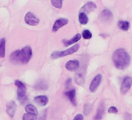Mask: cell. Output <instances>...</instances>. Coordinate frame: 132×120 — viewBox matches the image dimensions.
<instances>
[{"label":"cell","instance_id":"6da1fadb","mask_svg":"<svg viewBox=\"0 0 132 120\" xmlns=\"http://www.w3.org/2000/svg\"><path fill=\"white\" fill-rule=\"evenodd\" d=\"M32 57V49L26 46L21 50H16L10 55V61L14 64H27Z\"/></svg>","mask_w":132,"mask_h":120},{"label":"cell","instance_id":"7a4b0ae2","mask_svg":"<svg viewBox=\"0 0 132 120\" xmlns=\"http://www.w3.org/2000/svg\"><path fill=\"white\" fill-rule=\"evenodd\" d=\"M113 61L114 66L119 70H124L130 64V55L123 48L117 49L113 54Z\"/></svg>","mask_w":132,"mask_h":120},{"label":"cell","instance_id":"3957f363","mask_svg":"<svg viewBox=\"0 0 132 120\" xmlns=\"http://www.w3.org/2000/svg\"><path fill=\"white\" fill-rule=\"evenodd\" d=\"M79 49V44H76L72 47H71V48H69L68 49H66V50H64V51H55L52 52L51 55V58L52 59H57V58H61V57L67 56L69 55H71V54H73V53L76 52Z\"/></svg>","mask_w":132,"mask_h":120},{"label":"cell","instance_id":"277c9868","mask_svg":"<svg viewBox=\"0 0 132 120\" xmlns=\"http://www.w3.org/2000/svg\"><path fill=\"white\" fill-rule=\"evenodd\" d=\"M15 84L17 87V95H18V99L23 103V101H27L25 100L26 98V91H27V88L26 86L23 83H22L20 80H16L15 81ZM27 99V98H26Z\"/></svg>","mask_w":132,"mask_h":120},{"label":"cell","instance_id":"5b68a950","mask_svg":"<svg viewBox=\"0 0 132 120\" xmlns=\"http://www.w3.org/2000/svg\"><path fill=\"white\" fill-rule=\"evenodd\" d=\"M132 86V78L130 77H126L123 78L121 86H120V93L125 94Z\"/></svg>","mask_w":132,"mask_h":120},{"label":"cell","instance_id":"8992f818","mask_svg":"<svg viewBox=\"0 0 132 120\" xmlns=\"http://www.w3.org/2000/svg\"><path fill=\"white\" fill-rule=\"evenodd\" d=\"M24 20H25L26 24L30 26H36L40 22V20L31 12H29L26 14Z\"/></svg>","mask_w":132,"mask_h":120},{"label":"cell","instance_id":"52a82bcc","mask_svg":"<svg viewBox=\"0 0 132 120\" xmlns=\"http://www.w3.org/2000/svg\"><path fill=\"white\" fill-rule=\"evenodd\" d=\"M101 81H102V76H101L100 74L96 75V76L93 78V80H92V82H91V84H90V86H89V90H90V91H91V92H95V91L97 90L98 87L100 86Z\"/></svg>","mask_w":132,"mask_h":120},{"label":"cell","instance_id":"ba28073f","mask_svg":"<svg viewBox=\"0 0 132 120\" xmlns=\"http://www.w3.org/2000/svg\"><path fill=\"white\" fill-rule=\"evenodd\" d=\"M69 23V20L66 18H59L58 20H57L54 25H53V28H52V31L53 32H57L61 27H64V25H66Z\"/></svg>","mask_w":132,"mask_h":120},{"label":"cell","instance_id":"9c48e42d","mask_svg":"<svg viewBox=\"0 0 132 120\" xmlns=\"http://www.w3.org/2000/svg\"><path fill=\"white\" fill-rule=\"evenodd\" d=\"M79 62L78 60H70L65 64V68L69 71H76L79 68Z\"/></svg>","mask_w":132,"mask_h":120},{"label":"cell","instance_id":"30bf717a","mask_svg":"<svg viewBox=\"0 0 132 120\" xmlns=\"http://www.w3.org/2000/svg\"><path fill=\"white\" fill-rule=\"evenodd\" d=\"M96 9V3H94L93 2H88L81 9V13H84L86 14L87 13H91V12L94 11Z\"/></svg>","mask_w":132,"mask_h":120},{"label":"cell","instance_id":"8fae6325","mask_svg":"<svg viewBox=\"0 0 132 120\" xmlns=\"http://www.w3.org/2000/svg\"><path fill=\"white\" fill-rule=\"evenodd\" d=\"M16 110V104L15 101H10L6 105V113L9 115V116L10 118L14 117Z\"/></svg>","mask_w":132,"mask_h":120},{"label":"cell","instance_id":"7c38bea8","mask_svg":"<svg viewBox=\"0 0 132 120\" xmlns=\"http://www.w3.org/2000/svg\"><path fill=\"white\" fill-rule=\"evenodd\" d=\"M100 19L103 22H109V21L112 20V19H113V14H112L111 11L109 10H103L102 13H101V14H100Z\"/></svg>","mask_w":132,"mask_h":120},{"label":"cell","instance_id":"4fadbf2b","mask_svg":"<svg viewBox=\"0 0 132 120\" xmlns=\"http://www.w3.org/2000/svg\"><path fill=\"white\" fill-rule=\"evenodd\" d=\"M34 101L37 104H38L40 106H45L48 103V98L47 96L44 95H40L34 98Z\"/></svg>","mask_w":132,"mask_h":120},{"label":"cell","instance_id":"5bb4252c","mask_svg":"<svg viewBox=\"0 0 132 120\" xmlns=\"http://www.w3.org/2000/svg\"><path fill=\"white\" fill-rule=\"evenodd\" d=\"M81 38H82V35L80 34H77L76 35H75L72 39H70V40H64L63 41H64V46H69V45H71V44H76L77 41H79L80 39H81Z\"/></svg>","mask_w":132,"mask_h":120},{"label":"cell","instance_id":"9a60e30c","mask_svg":"<svg viewBox=\"0 0 132 120\" xmlns=\"http://www.w3.org/2000/svg\"><path fill=\"white\" fill-rule=\"evenodd\" d=\"M103 112H104V104L103 102H101L97 109V112L95 117L93 118V120H101L103 115Z\"/></svg>","mask_w":132,"mask_h":120},{"label":"cell","instance_id":"2e32d148","mask_svg":"<svg viewBox=\"0 0 132 120\" xmlns=\"http://www.w3.org/2000/svg\"><path fill=\"white\" fill-rule=\"evenodd\" d=\"M64 95L71 101V102H72L73 104H75V105L76 104V100H75V98H76V90H75V89H72V90H71V91H67V92H65V93H64Z\"/></svg>","mask_w":132,"mask_h":120},{"label":"cell","instance_id":"e0dca14e","mask_svg":"<svg viewBox=\"0 0 132 120\" xmlns=\"http://www.w3.org/2000/svg\"><path fill=\"white\" fill-rule=\"evenodd\" d=\"M6 55V39L4 38L0 39V58H4Z\"/></svg>","mask_w":132,"mask_h":120},{"label":"cell","instance_id":"ac0fdd59","mask_svg":"<svg viewBox=\"0 0 132 120\" xmlns=\"http://www.w3.org/2000/svg\"><path fill=\"white\" fill-rule=\"evenodd\" d=\"M48 88V85L45 80H39L35 85V89L39 91H44Z\"/></svg>","mask_w":132,"mask_h":120},{"label":"cell","instance_id":"d6986e66","mask_svg":"<svg viewBox=\"0 0 132 120\" xmlns=\"http://www.w3.org/2000/svg\"><path fill=\"white\" fill-rule=\"evenodd\" d=\"M25 111H26L27 113L33 114V115H37V114H38L36 107H35L34 105H33V104H27V105H26V107H25Z\"/></svg>","mask_w":132,"mask_h":120},{"label":"cell","instance_id":"ffe728a7","mask_svg":"<svg viewBox=\"0 0 132 120\" xmlns=\"http://www.w3.org/2000/svg\"><path fill=\"white\" fill-rule=\"evenodd\" d=\"M118 27L120 29L123 30V31H128V29L130 28V24L127 21H124V20H120L117 24Z\"/></svg>","mask_w":132,"mask_h":120},{"label":"cell","instance_id":"44dd1931","mask_svg":"<svg viewBox=\"0 0 132 120\" xmlns=\"http://www.w3.org/2000/svg\"><path fill=\"white\" fill-rule=\"evenodd\" d=\"M79 23L82 25H86L88 21H89V18L87 17V15L84 13H80L79 15Z\"/></svg>","mask_w":132,"mask_h":120},{"label":"cell","instance_id":"7402d4cb","mask_svg":"<svg viewBox=\"0 0 132 120\" xmlns=\"http://www.w3.org/2000/svg\"><path fill=\"white\" fill-rule=\"evenodd\" d=\"M75 81H76V83L77 84L82 86V85H83L85 84V78H84V77L82 74L77 73L75 76Z\"/></svg>","mask_w":132,"mask_h":120},{"label":"cell","instance_id":"603a6c76","mask_svg":"<svg viewBox=\"0 0 132 120\" xmlns=\"http://www.w3.org/2000/svg\"><path fill=\"white\" fill-rule=\"evenodd\" d=\"M93 109V104L90 103H86L84 104L83 111H84V115H89Z\"/></svg>","mask_w":132,"mask_h":120},{"label":"cell","instance_id":"cb8c5ba5","mask_svg":"<svg viewBox=\"0 0 132 120\" xmlns=\"http://www.w3.org/2000/svg\"><path fill=\"white\" fill-rule=\"evenodd\" d=\"M37 115L30 114V113H26L23 116V120H37Z\"/></svg>","mask_w":132,"mask_h":120},{"label":"cell","instance_id":"d4e9b609","mask_svg":"<svg viewBox=\"0 0 132 120\" xmlns=\"http://www.w3.org/2000/svg\"><path fill=\"white\" fill-rule=\"evenodd\" d=\"M62 3H63V2L61 1V0H52V1H51L52 6H54L55 8H57V9L61 8Z\"/></svg>","mask_w":132,"mask_h":120},{"label":"cell","instance_id":"484cf974","mask_svg":"<svg viewBox=\"0 0 132 120\" xmlns=\"http://www.w3.org/2000/svg\"><path fill=\"white\" fill-rule=\"evenodd\" d=\"M82 38L85 39H90L93 36L92 33L89 31V30H84L82 32Z\"/></svg>","mask_w":132,"mask_h":120},{"label":"cell","instance_id":"4316f807","mask_svg":"<svg viewBox=\"0 0 132 120\" xmlns=\"http://www.w3.org/2000/svg\"><path fill=\"white\" fill-rule=\"evenodd\" d=\"M108 112H109V113H113V114H115V113H117V112H118V109H117L116 107H114V106H112V107L109 108V109H108Z\"/></svg>","mask_w":132,"mask_h":120},{"label":"cell","instance_id":"83f0119b","mask_svg":"<svg viewBox=\"0 0 132 120\" xmlns=\"http://www.w3.org/2000/svg\"><path fill=\"white\" fill-rule=\"evenodd\" d=\"M73 120H83V115L82 114H78L77 115H76Z\"/></svg>","mask_w":132,"mask_h":120},{"label":"cell","instance_id":"f1b7e54d","mask_svg":"<svg viewBox=\"0 0 132 120\" xmlns=\"http://www.w3.org/2000/svg\"><path fill=\"white\" fill-rule=\"evenodd\" d=\"M46 115H47V113H46V111H43L42 115H40V118L38 120H45L46 119Z\"/></svg>","mask_w":132,"mask_h":120}]
</instances>
